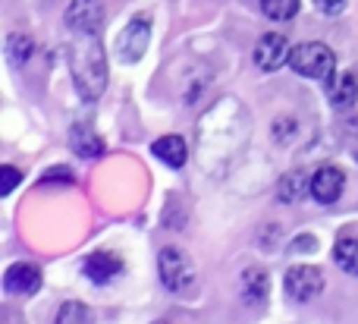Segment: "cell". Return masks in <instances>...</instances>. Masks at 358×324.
<instances>
[{
    "label": "cell",
    "instance_id": "ac0fdd59",
    "mask_svg": "<svg viewBox=\"0 0 358 324\" xmlns=\"http://www.w3.org/2000/svg\"><path fill=\"white\" fill-rule=\"evenodd\" d=\"M6 57H10L13 66H22V63L31 57V38L10 35V38H6Z\"/></svg>",
    "mask_w": 358,
    "mask_h": 324
},
{
    "label": "cell",
    "instance_id": "52a82bcc",
    "mask_svg": "<svg viewBox=\"0 0 358 324\" xmlns=\"http://www.w3.org/2000/svg\"><path fill=\"white\" fill-rule=\"evenodd\" d=\"M324 290V277L317 268H308V265H302V268H289L286 271V293L292 296V300L299 302H311L315 296H321Z\"/></svg>",
    "mask_w": 358,
    "mask_h": 324
},
{
    "label": "cell",
    "instance_id": "8fae6325",
    "mask_svg": "<svg viewBox=\"0 0 358 324\" xmlns=\"http://www.w3.org/2000/svg\"><path fill=\"white\" fill-rule=\"evenodd\" d=\"M327 98H330V107H336V111H346V107L355 104L358 98V82L352 73H340L334 76V79L327 82Z\"/></svg>",
    "mask_w": 358,
    "mask_h": 324
},
{
    "label": "cell",
    "instance_id": "ba28073f",
    "mask_svg": "<svg viewBox=\"0 0 358 324\" xmlns=\"http://www.w3.org/2000/svg\"><path fill=\"white\" fill-rule=\"evenodd\" d=\"M343 186H346V176H343L340 167L334 164H324L311 174V195H315L321 205H334L336 199L343 195Z\"/></svg>",
    "mask_w": 358,
    "mask_h": 324
},
{
    "label": "cell",
    "instance_id": "603a6c76",
    "mask_svg": "<svg viewBox=\"0 0 358 324\" xmlns=\"http://www.w3.org/2000/svg\"><path fill=\"white\" fill-rule=\"evenodd\" d=\"M44 180H63V183H69L73 176H69L66 167H54V170H48V176H44Z\"/></svg>",
    "mask_w": 358,
    "mask_h": 324
},
{
    "label": "cell",
    "instance_id": "9c48e42d",
    "mask_svg": "<svg viewBox=\"0 0 358 324\" xmlns=\"http://www.w3.org/2000/svg\"><path fill=\"white\" fill-rule=\"evenodd\" d=\"M3 287H6V293H13V296H31V293H38V287H41V271H38L35 265H25V262L10 265L3 274Z\"/></svg>",
    "mask_w": 358,
    "mask_h": 324
},
{
    "label": "cell",
    "instance_id": "7a4b0ae2",
    "mask_svg": "<svg viewBox=\"0 0 358 324\" xmlns=\"http://www.w3.org/2000/svg\"><path fill=\"white\" fill-rule=\"evenodd\" d=\"M292 69L305 79H321V82H330L334 79V69H336V54L321 41H305L299 48H292V57H289Z\"/></svg>",
    "mask_w": 358,
    "mask_h": 324
},
{
    "label": "cell",
    "instance_id": "ffe728a7",
    "mask_svg": "<svg viewBox=\"0 0 358 324\" xmlns=\"http://www.w3.org/2000/svg\"><path fill=\"white\" fill-rule=\"evenodd\" d=\"M0 176H3V183H0V195H10L13 186L19 183V170L16 167H3L0 170Z\"/></svg>",
    "mask_w": 358,
    "mask_h": 324
},
{
    "label": "cell",
    "instance_id": "30bf717a",
    "mask_svg": "<svg viewBox=\"0 0 358 324\" xmlns=\"http://www.w3.org/2000/svg\"><path fill=\"white\" fill-rule=\"evenodd\" d=\"M85 274L92 283H98V287H104V283H110L113 277L123 274V262H120V255H113V252H92V255L85 258Z\"/></svg>",
    "mask_w": 358,
    "mask_h": 324
},
{
    "label": "cell",
    "instance_id": "7c38bea8",
    "mask_svg": "<svg viewBox=\"0 0 358 324\" xmlns=\"http://www.w3.org/2000/svg\"><path fill=\"white\" fill-rule=\"evenodd\" d=\"M69 142H73V151L79 157H98L101 151H104L101 136H94L92 126H85V123H76L73 129H69Z\"/></svg>",
    "mask_w": 358,
    "mask_h": 324
},
{
    "label": "cell",
    "instance_id": "44dd1931",
    "mask_svg": "<svg viewBox=\"0 0 358 324\" xmlns=\"http://www.w3.org/2000/svg\"><path fill=\"white\" fill-rule=\"evenodd\" d=\"M315 6L321 13H327V16H336L340 10H346V0H315Z\"/></svg>",
    "mask_w": 358,
    "mask_h": 324
},
{
    "label": "cell",
    "instance_id": "e0dca14e",
    "mask_svg": "<svg viewBox=\"0 0 358 324\" xmlns=\"http://www.w3.org/2000/svg\"><path fill=\"white\" fill-rule=\"evenodd\" d=\"M261 10H264L267 19H277V22H286L299 13V0H261Z\"/></svg>",
    "mask_w": 358,
    "mask_h": 324
},
{
    "label": "cell",
    "instance_id": "7402d4cb",
    "mask_svg": "<svg viewBox=\"0 0 358 324\" xmlns=\"http://www.w3.org/2000/svg\"><path fill=\"white\" fill-rule=\"evenodd\" d=\"M292 249H296V252H315L317 249V239L315 237H299L296 243H292Z\"/></svg>",
    "mask_w": 358,
    "mask_h": 324
},
{
    "label": "cell",
    "instance_id": "6da1fadb",
    "mask_svg": "<svg viewBox=\"0 0 358 324\" xmlns=\"http://www.w3.org/2000/svg\"><path fill=\"white\" fill-rule=\"evenodd\" d=\"M69 60H73V82L82 92V98H98L107 85V57L101 48V35L79 31V44H73Z\"/></svg>",
    "mask_w": 358,
    "mask_h": 324
},
{
    "label": "cell",
    "instance_id": "4fadbf2b",
    "mask_svg": "<svg viewBox=\"0 0 358 324\" xmlns=\"http://www.w3.org/2000/svg\"><path fill=\"white\" fill-rule=\"evenodd\" d=\"M151 151H155V157H161L167 167H182L185 157H189V148H185V142L179 136H161L151 145Z\"/></svg>",
    "mask_w": 358,
    "mask_h": 324
},
{
    "label": "cell",
    "instance_id": "8992f818",
    "mask_svg": "<svg viewBox=\"0 0 358 324\" xmlns=\"http://www.w3.org/2000/svg\"><path fill=\"white\" fill-rule=\"evenodd\" d=\"M289 57H292V48H289V41H286V35L267 31V35H261L258 48H255V66L264 69V73H277Z\"/></svg>",
    "mask_w": 358,
    "mask_h": 324
},
{
    "label": "cell",
    "instance_id": "d6986e66",
    "mask_svg": "<svg viewBox=\"0 0 358 324\" xmlns=\"http://www.w3.org/2000/svg\"><path fill=\"white\" fill-rule=\"evenodd\" d=\"M57 321H60V324H66V321H88V309H85V306H76V302H69V306L60 309Z\"/></svg>",
    "mask_w": 358,
    "mask_h": 324
},
{
    "label": "cell",
    "instance_id": "cb8c5ba5",
    "mask_svg": "<svg viewBox=\"0 0 358 324\" xmlns=\"http://www.w3.org/2000/svg\"><path fill=\"white\" fill-rule=\"evenodd\" d=\"M355 157H358V155H355Z\"/></svg>",
    "mask_w": 358,
    "mask_h": 324
},
{
    "label": "cell",
    "instance_id": "3957f363",
    "mask_svg": "<svg viewBox=\"0 0 358 324\" xmlns=\"http://www.w3.org/2000/svg\"><path fill=\"white\" fill-rule=\"evenodd\" d=\"M157 271H161V283L170 293H185V290L195 283V268H192V262L185 258L182 249H173V246L161 249V255H157Z\"/></svg>",
    "mask_w": 358,
    "mask_h": 324
},
{
    "label": "cell",
    "instance_id": "9a60e30c",
    "mask_svg": "<svg viewBox=\"0 0 358 324\" xmlns=\"http://www.w3.org/2000/svg\"><path fill=\"white\" fill-rule=\"evenodd\" d=\"M305 189L311 192V180H305L299 170H292V174H286L283 180L277 183V192H280V199L283 202H299L305 195Z\"/></svg>",
    "mask_w": 358,
    "mask_h": 324
},
{
    "label": "cell",
    "instance_id": "277c9868",
    "mask_svg": "<svg viewBox=\"0 0 358 324\" xmlns=\"http://www.w3.org/2000/svg\"><path fill=\"white\" fill-rule=\"evenodd\" d=\"M151 41V19L145 13H138L123 31H120V41H117V57L123 63H136L145 57Z\"/></svg>",
    "mask_w": 358,
    "mask_h": 324
},
{
    "label": "cell",
    "instance_id": "2e32d148",
    "mask_svg": "<svg viewBox=\"0 0 358 324\" xmlns=\"http://www.w3.org/2000/svg\"><path fill=\"white\" fill-rule=\"evenodd\" d=\"M334 258L343 271L349 274H358V239H340L334 249Z\"/></svg>",
    "mask_w": 358,
    "mask_h": 324
},
{
    "label": "cell",
    "instance_id": "5bb4252c",
    "mask_svg": "<svg viewBox=\"0 0 358 324\" xmlns=\"http://www.w3.org/2000/svg\"><path fill=\"white\" fill-rule=\"evenodd\" d=\"M242 296H245V302H264L267 296V274L258 268H248L245 274H242Z\"/></svg>",
    "mask_w": 358,
    "mask_h": 324
},
{
    "label": "cell",
    "instance_id": "5b68a950",
    "mask_svg": "<svg viewBox=\"0 0 358 324\" xmlns=\"http://www.w3.org/2000/svg\"><path fill=\"white\" fill-rule=\"evenodd\" d=\"M66 25L76 35H101L104 29V3L101 0H73L66 6Z\"/></svg>",
    "mask_w": 358,
    "mask_h": 324
}]
</instances>
